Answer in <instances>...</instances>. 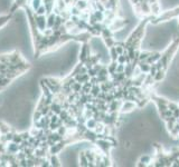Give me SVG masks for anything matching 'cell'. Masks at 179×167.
Listing matches in <instances>:
<instances>
[{
  "label": "cell",
  "instance_id": "cell-18",
  "mask_svg": "<svg viewBox=\"0 0 179 167\" xmlns=\"http://www.w3.org/2000/svg\"><path fill=\"white\" fill-rule=\"evenodd\" d=\"M166 72L167 71L165 70V69H158L156 75L153 76L154 81H156V83H160V81L164 80L165 77H166Z\"/></svg>",
  "mask_w": 179,
  "mask_h": 167
},
{
  "label": "cell",
  "instance_id": "cell-12",
  "mask_svg": "<svg viewBox=\"0 0 179 167\" xmlns=\"http://www.w3.org/2000/svg\"><path fill=\"white\" fill-rule=\"evenodd\" d=\"M47 158H48V161H50V166H52V167H61V166H63L62 161H61V159L58 158L57 154H48V155H47Z\"/></svg>",
  "mask_w": 179,
  "mask_h": 167
},
{
  "label": "cell",
  "instance_id": "cell-44",
  "mask_svg": "<svg viewBox=\"0 0 179 167\" xmlns=\"http://www.w3.org/2000/svg\"><path fill=\"white\" fill-rule=\"evenodd\" d=\"M156 106H157V109H158L159 113H162V111H165V110L168 109V106L164 105V104H161V105H156Z\"/></svg>",
  "mask_w": 179,
  "mask_h": 167
},
{
  "label": "cell",
  "instance_id": "cell-1",
  "mask_svg": "<svg viewBox=\"0 0 179 167\" xmlns=\"http://www.w3.org/2000/svg\"><path fill=\"white\" fill-rule=\"evenodd\" d=\"M151 17H145L142 18V20L139 22V25L137 26L132 30V32L128 36V38L124 40V48L125 49H140L141 43L143 40L145 34V29H147V25L150 22Z\"/></svg>",
  "mask_w": 179,
  "mask_h": 167
},
{
  "label": "cell",
  "instance_id": "cell-38",
  "mask_svg": "<svg viewBox=\"0 0 179 167\" xmlns=\"http://www.w3.org/2000/svg\"><path fill=\"white\" fill-rule=\"evenodd\" d=\"M11 142L20 144V143L22 142V135H20V133H17V132H16V133L14 134V137H13V140H11Z\"/></svg>",
  "mask_w": 179,
  "mask_h": 167
},
{
  "label": "cell",
  "instance_id": "cell-42",
  "mask_svg": "<svg viewBox=\"0 0 179 167\" xmlns=\"http://www.w3.org/2000/svg\"><path fill=\"white\" fill-rule=\"evenodd\" d=\"M40 111H42L43 116H45V115H48V113L50 111V106H44L43 108L40 109Z\"/></svg>",
  "mask_w": 179,
  "mask_h": 167
},
{
  "label": "cell",
  "instance_id": "cell-15",
  "mask_svg": "<svg viewBox=\"0 0 179 167\" xmlns=\"http://www.w3.org/2000/svg\"><path fill=\"white\" fill-rule=\"evenodd\" d=\"M19 152V144L14 142H8L7 143V152L9 154H17Z\"/></svg>",
  "mask_w": 179,
  "mask_h": 167
},
{
  "label": "cell",
  "instance_id": "cell-27",
  "mask_svg": "<svg viewBox=\"0 0 179 167\" xmlns=\"http://www.w3.org/2000/svg\"><path fill=\"white\" fill-rule=\"evenodd\" d=\"M103 41H104V46L109 49V48L115 46V41L117 40H115L114 37H109V38H104Z\"/></svg>",
  "mask_w": 179,
  "mask_h": 167
},
{
  "label": "cell",
  "instance_id": "cell-4",
  "mask_svg": "<svg viewBox=\"0 0 179 167\" xmlns=\"http://www.w3.org/2000/svg\"><path fill=\"white\" fill-rule=\"evenodd\" d=\"M94 144H95L96 147L99 148V150H101L104 155H109V156L111 155V149L114 148V146L112 145L111 143L109 142V140H106L105 138L96 139Z\"/></svg>",
  "mask_w": 179,
  "mask_h": 167
},
{
  "label": "cell",
  "instance_id": "cell-23",
  "mask_svg": "<svg viewBox=\"0 0 179 167\" xmlns=\"http://www.w3.org/2000/svg\"><path fill=\"white\" fill-rule=\"evenodd\" d=\"M138 67L140 68L141 72H143V74H149L151 65H149L148 62H145V61H139L138 62Z\"/></svg>",
  "mask_w": 179,
  "mask_h": 167
},
{
  "label": "cell",
  "instance_id": "cell-14",
  "mask_svg": "<svg viewBox=\"0 0 179 167\" xmlns=\"http://www.w3.org/2000/svg\"><path fill=\"white\" fill-rule=\"evenodd\" d=\"M78 165L82 167H89V159H87L84 150L78 152Z\"/></svg>",
  "mask_w": 179,
  "mask_h": 167
},
{
  "label": "cell",
  "instance_id": "cell-33",
  "mask_svg": "<svg viewBox=\"0 0 179 167\" xmlns=\"http://www.w3.org/2000/svg\"><path fill=\"white\" fill-rule=\"evenodd\" d=\"M160 114V118H161V121H166L167 119L169 117H171L173 116V111L170 110V109H167V110L162 111V113H159Z\"/></svg>",
  "mask_w": 179,
  "mask_h": 167
},
{
  "label": "cell",
  "instance_id": "cell-31",
  "mask_svg": "<svg viewBox=\"0 0 179 167\" xmlns=\"http://www.w3.org/2000/svg\"><path fill=\"white\" fill-rule=\"evenodd\" d=\"M109 55H110V59H111V60L117 61V57H119V54H117V50H115V46L109 48Z\"/></svg>",
  "mask_w": 179,
  "mask_h": 167
},
{
  "label": "cell",
  "instance_id": "cell-25",
  "mask_svg": "<svg viewBox=\"0 0 179 167\" xmlns=\"http://www.w3.org/2000/svg\"><path fill=\"white\" fill-rule=\"evenodd\" d=\"M117 61H114V60H111V62L106 66L110 76H112V75H114L117 72Z\"/></svg>",
  "mask_w": 179,
  "mask_h": 167
},
{
  "label": "cell",
  "instance_id": "cell-41",
  "mask_svg": "<svg viewBox=\"0 0 179 167\" xmlns=\"http://www.w3.org/2000/svg\"><path fill=\"white\" fill-rule=\"evenodd\" d=\"M124 70H125V65L124 64H117V72H124Z\"/></svg>",
  "mask_w": 179,
  "mask_h": 167
},
{
  "label": "cell",
  "instance_id": "cell-47",
  "mask_svg": "<svg viewBox=\"0 0 179 167\" xmlns=\"http://www.w3.org/2000/svg\"><path fill=\"white\" fill-rule=\"evenodd\" d=\"M177 121H178V123H179V118H178V119H177Z\"/></svg>",
  "mask_w": 179,
  "mask_h": 167
},
{
  "label": "cell",
  "instance_id": "cell-40",
  "mask_svg": "<svg viewBox=\"0 0 179 167\" xmlns=\"http://www.w3.org/2000/svg\"><path fill=\"white\" fill-rule=\"evenodd\" d=\"M16 156H17V159H18V161H22V159L27 158V156H26V154H25L24 150H19V152L16 154Z\"/></svg>",
  "mask_w": 179,
  "mask_h": 167
},
{
  "label": "cell",
  "instance_id": "cell-10",
  "mask_svg": "<svg viewBox=\"0 0 179 167\" xmlns=\"http://www.w3.org/2000/svg\"><path fill=\"white\" fill-rule=\"evenodd\" d=\"M35 21H36V26H37L38 30L40 32H43L45 29L47 28V20L46 16H38L35 13Z\"/></svg>",
  "mask_w": 179,
  "mask_h": 167
},
{
  "label": "cell",
  "instance_id": "cell-43",
  "mask_svg": "<svg viewBox=\"0 0 179 167\" xmlns=\"http://www.w3.org/2000/svg\"><path fill=\"white\" fill-rule=\"evenodd\" d=\"M20 135H22V140H27V139L30 137V133H29V132H26V130L22 132Z\"/></svg>",
  "mask_w": 179,
  "mask_h": 167
},
{
  "label": "cell",
  "instance_id": "cell-19",
  "mask_svg": "<svg viewBox=\"0 0 179 167\" xmlns=\"http://www.w3.org/2000/svg\"><path fill=\"white\" fill-rule=\"evenodd\" d=\"M75 6H76L81 11H84V10H86L90 8L89 0H77L76 3H75Z\"/></svg>",
  "mask_w": 179,
  "mask_h": 167
},
{
  "label": "cell",
  "instance_id": "cell-22",
  "mask_svg": "<svg viewBox=\"0 0 179 167\" xmlns=\"http://www.w3.org/2000/svg\"><path fill=\"white\" fill-rule=\"evenodd\" d=\"M50 110L54 113V114H57V115H59V113L63 110V108H62V105L59 104V102H54L53 100V102L50 104Z\"/></svg>",
  "mask_w": 179,
  "mask_h": 167
},
{
  "label": "cell",
  "instance_id": "cell-34",
  "mask_svg": "<svg viewBox=\"0 0 179 167\" xmlns=\"http://www.w3.org/2000/svg\"><path fill=\"white\" fill-rule=\"evenodd\" d=\"M151 51H147V50H140V54H139V61H145L147 58H148L149 56H150Z\"/></svg>",
  "mask_w": 179,
  "mask_h": 167
},
{
  "label": "cell",
  "instance_id": "cell-48",
  "mask_svg": "<svg viewBox=\"0 0 179 167\" xmlns=\"http://www.w3.org/2000/svg\"><path fill=\"white\" fill-rule=\"evenodd\" d=\"M178 106H179V102H178Z\"/></svg>",
  "mask_w": 179,
  "mask_h": 167
},
{
  "label": "cell",
  "instance_id": "cell-7",
  "mask_svg": "<svg viewBox=\"0 0 179 167\" xmlns=\"http://www.w3.org/2000/svg\"><path fill=\"white\" fill-rule=\"evenodd\" d=\"M137 107V104L134 102H130V100H123L122 102V105H121L120 113L121 114H128V113H131Z\"/></svg>",
  "mask_w": 179,
  "mask_h": 167
},
{
  "label": "cell",
  "instance_id": "cell-35",
  "mask_svg": "<svg viewBox=\"0 0 179 167\" xmlns=\"http://www.w3.org/2000/svg\"><path fill=\"white\" fill-rule=\"evenodd\" d=\"M71 88H72V91H74V93H81V90H82V84L78 83V81H75L71 86Z\"/></svg>",
  "mask_w": 179,
  "mask_h": 167
},
{
  "label": "cell",
  "instance_id": "cell-5",
  "mask_svg": "<svg viewBox=\"0 0 179 167\" xmlns=\"http://www.w3.org/2000/svg\"><path fill=\"white\" fill-rule=\"evenodd\" d=\"M128 24H129V20H128V19H124V18H122V17H115V18L111 21V24L109 25V28H110L113 32H117V31L122 30Z\"/></svg>",
  "mask_w": 179,
  "mask_h": 167
},
{
  "label": "cell",
  "instance_id": "cell-28",
  "mask_svg": "<svg viewBox=\"0 0 179 167\" xmlns=\"http://www.w3.org/2000/svg\"><path fill=\"white\" fill-rule=\"evenodd\" d=\"M102 90H101V87H100V84H96V85H93L92 88H91V91L90 94L92 95L93 97H97L99 96V94L101 93Z\"/></svg>",
  "mask_w": 179,
  "mask_h": 167
},
{
  "label": "cell",
  "instance_id": "cell-20",
  "mask_svg": "<svg viewBox=\"0 0 179 167\" xmlns=\"http://www.w3.org/2000/svg\"><path fill=\"white\" fill-rule=\"evenodd\" d=\"M13 127L10 126L7 121H0V134H7L8 132L11 130Z\"/></svg>",
  "mask_w": 179,
  "mask_h": 167
},
{
  "label": "cell",
  "instance_id": "cell-6",
  "mask_svg": "<svg viewBox=\"0 0 179 167\" xmlns=\"http://www.w3.org/2000/svg\"><path fill=\"white\" fill-rule=\"evenodd\" d=\"M92 55V48H91V45L89 43H82L81 45V49L80 53H78V61L81 62H85L90 56Z\"/></svg>",
  "mask_w": 179,
  "mask_h": 167
},
{
  "label": "cell",
  "instance_id": "cell-32",
  "mask_svg": "<svg viewBox=\"0 0 179 167\" xmlns=\"http://www.w3.org/2000/svg\"><path fill=\"white\" fill-rule=\"evenodd\" d=\"M43 117V114L39 109H34L33 111V115H31V118H33V121H40V118Z\"/></svg>",
  "mask_w": 179,
  "mask_h": 167
},
{
  "label": "cell",
  "instance_id": "cell-16",
  "mask_svg": "<svg viewBox=\"0 0 179 167\" xmlns=\"http://www.w3.org/2000/svg\"><path fill=\"white\" fill-rule=\"evenodd\" d=\"M24 59H22V57L20 56V54L18 53V51H13V53L9 54V62H11V64H17V62L19 61H22Z\"/></svg>",
  "mask_w": 179,
  "mask_h": 167
},
{
  "label": "cell",
  "instance_id": "cell-45",
  "mask_svg": "<svg viewBox=\"0 0 179 167\" xmlns=\"http://www.w3.org/2000/svg\"><path fill=\"white\" fill-rule=\"evenodd\" d=\"M59 119V116L57 114H53L50 116V123H57Z\"/></svg>",
  "mask_w": 179,
  "mask_h": 167
},
{
  "label": "cell",
  "instance_id": "cell-8",
  "mask_svg": "<svg viewBox=\"0 0 179 167\" xmlns=\"http://www.w3.org/2000/svg\"><path fill=\"white\" fill-rule=\"evenodd\" d=\"M152 161H153V158H152L151 155L149 154H143L141 155L139 157V159H138V161H137V166L139 167H145V166H150V164L152 163Z\"/></svg>",
  "mask_w": 179,
  "mask_h": 167
},
{
  "label": "cell",
  "instance_id": "cell-17",
  "mask_svg": "<svg viewBox=\"0 0 179 167\" xmlns=\"http://www.w3.org/2000/svg\"><path fill=\"white\" fill-rule=\"evenodd\" d=\"M150 8H151V15L153 16V17H157V16H159L161 13V7H160L159 1L151 3V5H150Z\"/></svg>",
  "mask_w": 179,
  "mask_h": 167
},
{
  "label": "cell",
  "instance_id": "cell-26",
  "mask_svg": "<svg viewBox=\"0 0 179 167\" xmlns=\"http://www.w3.org/2000/svg\"><path fill=\"white\" fill-rule=\"evenodd\" d=\"M169 134L173 138H178L179 137V123L178 121H176V124L173 125V129L169 130Z\"/></svg>",
  "mask_w": 179,
  "mask_h": 167
},
{
  "label": "cell",
  "instance_id": "cell-39",
  "mask_svg": "<svg viewBox=\"0 0 179 167\" xmlns=\"http://www.w3.org/2000/svg\"><path fill=\"white\" fill-rule=\"evenodd\" d=\"M35 13L38 16H46V8H45V6L44 5H42V6L38 8L36 11H35Z\"/></svg>",
  "mask_w": 179,
  "mask_h": 167
},
{
  "label": "cell",
  "instance_id": "cell-37",
  "mask_svg": "<svg viewBox=\"0 0 179 167\" xmlns=\"http://www.w3.org/2000/svg\"><path fill=\"white\" fill-rule=\"evenodd\" d=\"M167 106H168V109H170L171 111L176 110V109L179 108L178 102H173V100H169V102H168V104H167Z\"/></svg>",
  "mask_w": 179,
  "mask_h": 167
},
{
  "label": "cell",
  "instance_id": "cell-2",
  "mask_svg": "<svg viewBox=\"0 0 179 167\" xmlns=\"http://www.w3.org/2000/svg\"><path fill=\"white\" fill-rule=\"evenodd\" d=\"M178 49H179V38H176V39H173V41H170L168 47L164 50V53H161L160 59L156 62L157 68L165 69L166 71L168 70L170 62H171L173 56H175V54L177 53V50Z\"/></svg>",
  "mask_w": 179,
  "mask_h": 167
},
{
  "label": "cell",
  "instance_id": "cell-46",
  "mask_svg": "<svg viewBox=\"0 0 179 167\" xmlns=\"http://www.w3.org/2000/svg\"><path fill=\"white\" fill-rule=\"evenodd\" d=\"M173 116L175 118H177V119H178L179 118V108L178 109H176V110H173Z\"/></svg>",
  "mask_w": 179,
  "mask_h": 167
},
{
  "label": "cell",
  "instance_id": "cell-3",
  "mask_svg": "<svg viewBox=\"0 0 179 167\" xmlns=\"http://www.w3.org/2000/svg\"><path fill=\"white\" fill-rule=\"evenodd\" d=\"M177 17H179V7H176V8H173V9L167 10L164 13H160V15L157 16V17H151L150 24H152V25H159L161 22L170 20V19L177 18Z\"/></svg>",
  "mask_w": 179,
  "mask_h": 167
},
{
  "label": "cell",
  "instance_id": "cell-9",
  "mask_svg": "<svg viewBox=\"0 0 179 167\" xmlns=\"http://www.w3.org/2000/svg\"><path fill=\"white\" fill-rule=\"evenodd\" d=\"M66 145H67V143H66V140L64 138L61 142L56 143L55 145L50 146V148H48V154H58V153H61L64 149V147Z\"/></svg>",
  "mask_w": 179,
  "mask_h": 167
},
{
  "label": "cell",
  "instance_id": "cell-11",
  "mask_svg": "<svg viewBox=\"0 0 179 167\" xmlns=\"http://www.w3.org/2000/svg\"><path fill=\"white\" fill-rule=\"evenodd\" d=\"M85 155H86L87 159H89V167H95V154L96 150H93V149H85Z\"/></svg>",
  "mask_w": 179,
  "mask_h": 167
},
{
  "label": "cell",
  "instance_id": "cell-30",
  "mask_svg": "<svg viewBox=\"0 0 179 167\" xmlns=\"http://www.w3.org/2000/svg\"><path fill=\"white\" fill-rule=\"evenodd\" d=\"M30 8L34 11H36V10L39 8L42 5H43V0H30Z\"/></svg>",
  "mask_w": 179,
  "mask_h": 167
},
{
  "label": "cell",
  "instance_id": "cell-29",
  "mask_svg": "<svg viewBox=\"0 0 179 167\" xmlns=\"http://www.w3.org/2000/svg\"><path fill=\"white\" fill-rule=\"evenodd\" d=\"M96 124H97V121H95L93 117L89 118V119H86V121H85V126L87 127V129H93L94 130Z\"/></svg>",
  "mask_w": 179,
  "mask_h": 167
},
{
  "label": "cell",
  "instance_id": "cell-21",
  "mask_svg": "<svg viewBox=\"0 0 179 167\" xmlns=\"http://www.w3.org/2000/svg\"><path fill=\"white\" fill-rule=\"evenodd\" d=\"M74 78H75V80L78 81V83L84 84V83H86V81H89L91 77H90L89 74L86 72V74H77V75H75Z\"/></svg>",
  "mask_w": 179,
  "mask_h": 167
},
{
  "label": "cell",
  "instance_id": "cell-24",
  "mask_svg": "<svg viewBox=\"0 0 179 167\" xmlns=\"http://www.w3.org/2000/svg\"><path fill=\"white\" fill-rule=\"evenodd\" d=\"M55 18H56V15L54 13H50V15L46 16L47 28H50V29H53V27H54V24H55Z\"/></svg>",
  "mask_w": 179,
  "mask_h": 167
},
{
  "label": "cell",
  "instance_id": "cell-13",
  "mask_svg": "<svg viewBox=\"0 0 179 167\" xmlns=\"http://www.w3.org/2000/svg\"><path fill=\"white\" fill-rule=\"evenodd\" d=\"M161 57V53L160 51H151V54H150V56H149L148 58H147V60H145V62H148L149 65H152V64H156V62L160 59Z\"/></svg>",
  "mask_w": 179,
  "mask_h": 167
},
{
  "label": "cell",
  "instance_id": "cell-36",
  "mask_svg": "<svg viewBox=\"0 0 179 167\" xmlns=\"http://www.w3.org/2000/svg\"><path fill=\"white\" fill-rule=\"evenodd\" d=\"M11 81H13L11 79H9V78H7V77L6 78H1V79H0V87H1L2 89H5L7 86H9Z\"/></svg>",
  "mask_w": 179,
  "mask_h": 167
}]
</instances>
